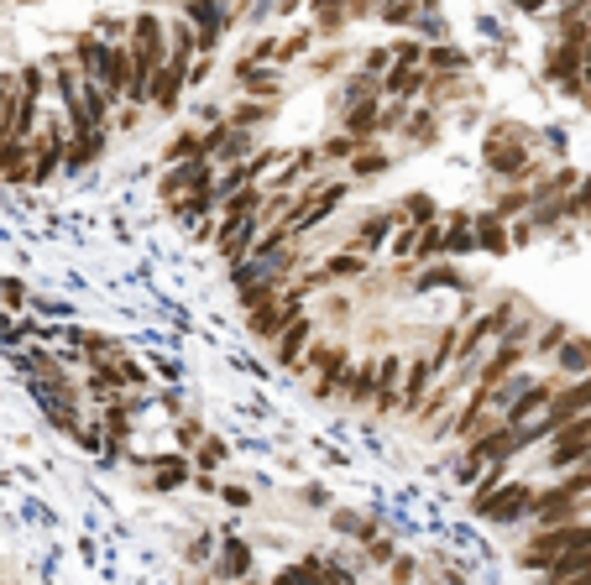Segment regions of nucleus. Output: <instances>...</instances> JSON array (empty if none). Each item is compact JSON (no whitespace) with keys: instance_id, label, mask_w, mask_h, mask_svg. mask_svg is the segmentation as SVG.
Instances as JSON below:
<instances>
[{"instance_id":"1","label":"nucleus","mask_w":591,"mask_h":585,"mask_svg":"<svg viewBox=\"0 0 591 585\" xmlns=\"http://www.w3.org/2000/svg\"><path fill=\"white\" fill-rule=\"evenodd\" d=\"M534 491H539V481H534V476L513 471L503 486H492L487 497H471V512H476L482 523H497V528L524 523V518H529V507H534Z\"/></svg>"},{"instance_id":"2","label":"nucleus","mask_w":591,"mask_h":585,"mask_svg":"<svg viewBox=\"0 0 591 585\" xmlns=\"http://www.w3.org/2000/svg\"><path fill=\"white\" fill-rule=\"evenodd\" d=\"M126 53L131 63H142V68H163L168 63V16L147 6V11H136L131 16V27H126Z\"/></svg>"},{"instance_id":"3","label":"nucleus","mask_w":591,"mask_h":585,"mask_svg":"<svg viewBox=\"0 0 591 585\" xmlns=\"http://www.w3.org/2000/svg\"><path fill=\"white\" fill-rule=\"evenodd\" d=\"M189 63H194V58H168V63L152 74L147 115H163V121H173V115L184 110V95H189Z\"/></svg>"},{"instance_id":"4","label":"nucleus","mask_w":591,"mask_h":585,"mask_svg":"<svg viewBox=\"0 0 591 585\" xmlns=\"http://www.w3.org/2000/svg\"><path fill=\"white\" fill-rule=\"evenodd\" d=\"M231 79H236V95H241V100H278V105L288 100V79H283V68H278V63L236 58Z\"/></svg>"},{"instance_id":"5","label":"nucleus","mask_w":591,"mask_h":585,"mask_svg":"<svg viewBox=\"0 0 591 585\" xmlns=\"http://www.w3.org/2000/svg\"><path fill=\"white\" fill-rule=\"evenodd\" d=\"M581 63H586V48H581V42L555 37L550 48H544V79H550L565 100H581Z\"/></svg>"},{"instance_id":"6","label":"nucleus","mask_w":591,"mask_h":585,"mask_svg":"<svg viewBox=\"0 0 591 585\" xmlns=\"http://www.w3.org/2000/svg\"><path fill=\"white\" fill-rule=\"evenodd\" d=\"M403 220H398V209L393 204H377V209H367V215H361L356 225H351V251H361L367 256V262H377L382 251H388V241H393V230H398Z\"/></svg>"},{"instance_id":"7","label":"nucleus","mask_w":591,"mask_h":585,"mask_svg":"<svg viewBox=\"0 0 591 585\" xmlns=\"http://www.w3.org/2000/svg\"><path fill=\"white\" fill-rule=\"evenodd\" d=\"M215 183V162L210 157H189V162H173V168H163V178H157V194H163V204L184 199V194H199Z\"/></svg>"},{"instance_id":"8","label":"nucleus","mask_w":591,"mask_h":585,"mask_svg":"<svg viewBox=\"0 0 591 585\" xmlns=\"http://www.w3.org/2000/svg\"><path fill=\"white\" fill-rule=\"evenodd\" d=\"M440 382V371L429 366V356L419 350L414 361H403V382H398V418H414L419 413V403L429 397V387Z\"/></svg>"},{"instance_id":"9","label":"nucleus","mask_w":591,"mask_h":585,"mask_svg":"<svg viewBox=\"0 0 591 585\" xmlns=\"http://www.w3.org/2000/svg\"><path fill=\"white\" fill-rule=\"evenodd\" d=\"M398 136L414 152H429V147H440V136H445V115L435 105L414 100V105H408V115H403V126H398Z\"/></svg>"},{"instance_id":"10","label":"nucleus","mask_w":591,"mask_h":585,"mask_svg":"<svg viewBox=\"0 0 591 585\" xmlns=\"http://www.w3.org/2000/svg\"><path fill=\"white\" fill-rule=\"evenodd\" d=\"M555 387H560V377H534L524 392H518L513 397V403L503 408V413H497V418H503V424H513V429H524V424H534V418L544 413V408H550V397H555Z\"/></svg>"},{"instance_id":"11","label":"nucleus","mask_w":591,"mask_h":585,"mask_svg":"<svg viewBox=\"0 0 591 585\" xmlns=\"http://www.w3.org/2000/svg\"><path fill=\"white\" fill-rule=\"evenodd\" d=\"M110 147V131H68V147H63V173L79 178L89 168H100V157Z\"/></svg>"},{"instance_id":"12","label":"nucleus","mask_w":591,"mask_h":585,"mask_svg":"<svg viewBox=\"0 0 591 585\" xmlns=\"http://www.w3.org/2000/svg\"><path fill=\"white\" fill-rule=\"evenodd\" d=\"M320 335V319L314 314H299V319H288L283 330H278V340H272V361H278L283 371H293V361L309 350V340Z\"/></svg>"},{"instance_id":"13","label":"nucleus","mask_w":591,"mask_h":585,"mask_svg":"<svg viewBox=\"0 0 591 585\" xmlns=\"http://www.w3.org/2000/svg\"><path fill=\"white\" fill-rule=\"evenodd\" d=\"M393 168H398V157L382 147V142H372V147H361V152L346 162V183H351V189H367V183H382Z\"/></svg>"},{"instance_id":"14","label":"nucleus","mask_w":591,"mask_h":585,"mask_svg":"<svg viewBox=\"0 0 591 585\" xmlns=\"http://www.w3.org/2000/svg\"><path fill=\"white\" fill-rule=\"evenodd\" d=\"M591 371V335H565L560 345H555V356H550V377H560V382H576V377H586Z\"/></svg>"},{"instance_id":"15","label":"nucleus","mask_w":591,"mask_h":585,"mask_svg":"<svg viewBox=\"0 0 591 585\" xmlns=\"http://www.w3.org/2000/svg\"><path fill=\"white\" fill-rule=\"evenodd\" d=\"M440 230H445V262H466L476 256V236H471V209H440Z\"/></svg>"},{"instance_id":"16","label":"nucleus","mask_w":591,"mask_h":585,"mask_svg":"<svg viewBox=\"0 0 591 585\" xmlns=\"http://www.w3.org/2000/svg\"><path fill=\"white\" fill-rule=\"evenodd\" d=\"M194 481V465L184 450H163V455H152L147 465V491H178V486H189Z\"/></svg>"},{"instance_id":"17","label":"nucleus","mask_w":591,"mask_h":585,"mask_svg":"<svg viewBox=\"0 0 591 585\" xmlns=\"http://www.w3.org/2000/svg\"><path fill=\"white\" fill-rule=\"evenodd\" d=\"M377 115H382V100L372 95V100H361V105H351V110H340L335 115V131H346V136H356V142L361 147H372V142H382V136H377Z\"/></svg>"},{"instance_id":"18","label":"nucleus","mask_w":591,"mask_h":585,"mask_svg":"<svg viewBox=\"0 0 591 585\" xmlns=\"http://www.w3.org/2000/svg\"><path fill=\"white\" fill-rule=\"evenodd\" d=\"M440 288H450V293H471L466 272H461L456 262H429V267L414 272V283H408V293H440Z\"/></svg>"},{"instance_id":"19","label":"nucleus","mask_w":591,"mask_h":585,"mask_svg":"<svg viewBox=\"0 0 591 585\" xmlns=\"http://www.w3.org/2000/svg\"><path fill=\"white\" fill-rule=\"evenodd\" d=\"M372 397H377V356L367 361H356L351 366V377H346V392H340V408H372Z\"/></svg>"},{"instance_id":"20","label":"nucleus","mask_w":591,"mask_h":585,"mask_svg":"<svg viewBox=\"0 0 591 585\" xmlns=\"http://www.w3.org/2000/svg\"><path fill=\"white\" fill-rule=\"evenodd\" d=\"M471 236H476V251L482 256H508V225L492 215V209H471Z\"/></svg>"},{"instance_id":"21","label":"nucleus","mask_w":591,"mask_h":585,"mask_svg":"<svg viewBox=\"0 0 591 585\" xmlns=\"http://www.w3.org/2000/svg\"><path fill=\"white\" fill-rule=\"evenodd\" d=\"M252 565H257V554H252V544H246V538H225V549L215 554V575L231 580V585L252 575Z\"/></svg>"},{"instance_id":"22","label":"nucleus","mask_w":591,"mask_h":585,"mask_svg":"<svg viewBox=\"0 0 591 585\" xmlns=\"http://www.w3.org/2000/svg\"><path fill=\"white\" fill-rule=\"evenodd\" d=\"M346 68H351V48H346V42H320V48L304 58L309 79H335V74H346Z\"/></svg>"},{"instance_id":"23","label":"nucleus","mask_w":591,"mask_h":585,"mask_svg":"<svg viewBox=\"0 0 591 585\" xmlns=\"http://www.w3.org/2000/svg\"><path fill=\"white\" fill-rule=\"evenodd\" d=\"M320 272L330 277V283H361V277L372 272V262L361 251H351V246H340V251H325V262H320Z\"/></svg>"},{"instance_id":"24","label":"nucleus","mask_w":591,"mask_h":585,"mask_svg":"<svg viewBox=\"0 0 591 585\" xmlns=\"http://www.w3.org/2000/svg\"><path fill=\"white\" fill-rule=\"evenodd\" d=\"M424 74H471V53L461 42H429L424 48Z\"/></svg>"},{"instance_id":"25","label":"nucleus","mask_w":591,"mask_h":585,"mask_svg":"<svg viewBox=\"0 0 591 585\" xmlns=\"http://www.w3.org/2000/svg\"><path fill=\"white\" fill-rule=\"evenodd\" d=\"M278 100H236L231 110H225V121L241 126V131H267L272 121H278Z\"/></svg>"},{"instance_id":"26","label":"nucleus","mask_w":591,"mask_h":585,"mask_svg":"<svg viewBox=\"0 0 591 585\" xmlns=\"http://www.w3.org/2000/svg\"><path fill=\"white\" fill-rule=\"evenodd\" d=\"M393 209H398V220H403V225H414V230H424V225H435V220H440V199L429 194V189H408Z\"/></svg>"},{"instance_id":"27","label":"nucleus","mask_w":591,"mask_h":585,"mask_svg":"<svg viewBox=\"0 0 591 585\" xmlns=\"http://www.w3.org/2000/svg\"><path fill=\"white\" fill-rule=\"evenodd\" d=\"M314 48H320V37H314V27L304 21V27H293V32H283V37H278V53H272V63H278V68L304 63Z\"/></svg>"},{"instance_id":"28","label":"nucleus","mask_w":591,"mask_h":585,"mask_svg":"<svg viewBox=\"0 0 591 585\" xmlns=\"http://www.w3.org/2000/svg\"><path fill=\"white\" fill-rule=\"evenodd\" d=\"M231 460V444H225L220 434H204L194 450H189V465H194V476H215L220 465Z\"/></svg>"},{"instance_id":"29","label":"nucleus","mask_w":591,"mask_h":585,"mask_svg":"<svg viewBox=\"0 0 591 585\" xmlns=\"http://www.w3.org/2000/svg\"><path fill=\"white\" fill-rule=\"evenodd\" d=\"M377 95V79L372 74H361V68H351V74H340V89H335V115L340 110H351L361 100H372Z\"/></svg>"},{"instance_id":"30","label":"nucleus","mask_w":591,"mask_h":585,"mask_svg":"<svg viewBox=\"0 0 591 585\" xmlns=\"http://www.w3.org/2000/svg\"><path fill=\"white\" fill-rule=\"evenodd\" d=\"M32 142H0V183H27Z\"/></svg>"},{"instance_id":"31","label":"nucleus","mask_w":591,"mask_h":585,"mask_svg":"<svg viewBox=\"0 0 591 585\" xmlns=\"http://www.w3.org/2000/svg\"><path fill=\"white\" fill-rule=\"evenodd\" d=\"M168 209H173V220H178V225H204V220L215 215V199H210V189H199V194L173 199Z\"/></svg>"},{"instance_id":"32","label":"nucleus","mask_w":591,"mask_h":585,"mask_svg":"<svg viewBox=\"0 0 591 585\" xmlns=\"http://www.w3.org/2000/svg\"><path fill=\"white\" fill-rule=\"evenodd\" d=\"M377 21L393 32H414L419 21V0H377Z\"/></svg>"},{"instance_id":"33","label":"nucleus","mask_w":591,"mask_h":585,"mask_svg":"<svg viewBox=\"0 0 591 585\" xmlns=\"http://www.w3.org/2000/svg\"><path fill=\"white\" fill-rule=\"evenodd\" d=\"M330 528H335V533H346V538H356V544L377 538V523L367 518V512H351V507H335V512H330Z\"/></svg>"},{"instance_id":"34","label":"nucleus","mask_w":591,"mask_h":585,"mask_svg":"<svg viewBox=\"0 0 591 585\" xmlns=\"http://www.w3.org/2000/svg\"><path fill=\"white\" fill-rule=\"evenodd\" d=\"M335 350H340L335 340H325V335H314V340H309V350H304V356H299V361H293V371H299V377H320V371H325V366L335 361Z\"/></svg>"},{"instance_id":"35","label":"nucleus","mask_w":591,"mask_h":585,"mask_svg":"<svg viewBox=\"0 0 591 585\" xmlns=\"http://www.w3.org/2000/svg\"><path fill=\"white\" fill-rule=\"evenodd\" d=\"M199 157V126H178L168 136V147H163V168H173V162H189Z\"/></svg>"},{"instance_id":"36","label":"nucleus","mask_w":591,"mask_h":585,"mask_svg":"<svg viewBox=\"0 0 591 585\" xmlns=\"http://www.w3.org/2000/svg\"><path fill=\"white\" fill-rule=\"evenodd\" d=\"M361 152V142L356 136H346V131H330L325 142H320V157H325V168H346V162Z\"/></svg>"},{"instance_id":"37","label":"nucleus","mask_w":591,"mask_h":585,"mask_svg":"<svg viewBox=\"0 0 591 585\" xmlns=\"http://www.w3.org/2000/svg\"><path fill=\"white\" fill-rule=\"evenodd\" d=\"M27 303H32V288L27 283H21V277H0V314H21V309H27Z\"/></svg>"},{"instance_id":"38","label":"nucleus","mask_w":591,"mask_h":585,"mask_svg":"<svg viewBox=\"0 0 591 585\" xmlns=\"http://www.w3.org/2000/svg\"><path fill=\"white\" fill-rule=\"evenodd\" d=\"M356 68H361V74H372V79H382L393 68V48H388V42H372V48H361Z\"/></svg>"},{"instance_id":"39","label":"nucleus","mask_w":591,"mask_h":585,"mask_svg":"<svg viewBox=\"0 0 591 585\" xmlns=\"http://www.w3.org/2000/svg\"><path fill=\"white\" fill-rule=\"evenodd\" d=\"M398 382H403V356L398 350H382L377 356V392H398Z\"/></svg>"},{"instance_id":"40","label":"nucleus","mask_w":591,"mask_h":585,"mask_svg":"<svg viewBox=\"0 0 591 585\" xmlns=\"http://www.w3.org/2000/svg\"><path fill=\"white\" fill-rule=\"evenodd\" d=\"M126 27H131V16H116V11H105L89 21V32H95L100 42H126Z\"/></svg>"},{"instance_id":"41","label":"nucleus","mask_w":591,"mask_h":585,"mask_svg":"<svg viewBox=\"0 0 591 585\" xmlns=\"http://www.w3.org/2000/svg\"><path fill=\"white\" fill-rule=\"evenodd\" d=\"M204 434H210V429H204V424H199V418H178V424H173V434H168V439H173V450H184V455H189V450H194V444H199Z\"/></svg>"},{"instance_id":"42","label":"nucleus","mask_w":591,"mask_h":585,"mask_svg":"<svg viewBox=\"0 0 591 585\" xmlns=\"http://www.w3.org/2000/svg\"><path fill=\"white\" fill-rule=\"evenodd\" d=\"M361 549H367V559H372V565H377V570H388V565H393V554H398V544H393V538H388V533H377V538H367V544H361Z\"/></svg>"},{"instance_id":"43","label":"nucleus","mask_w":591,"mask_h":585,"mask_svg":"<svg viewBox=\"0 0 591 585\" xmlns=\"http://www.w3.org/2000/svg\"><path fill=\"white\" fill-rule=\"evenodd\" d=\"M534 241H539V230L529 225V215H518V220H508V246H513V251H529Z\"/></svg>"},{"instance_id":"44","label":"nucleus","mask_w":591,"mask_h":585,"mask_svg":"<svg viewBox=\"0 0 591 585\" xmlns=\"http://www.w3.org/2000/svg\"><path fill=\"white\" fill-rule=\"evenodd\" d=\"M388 580H393V585H414V580H419V559H414V554H393Z\"/></svg>"},{"instance_id":"45","label":"nucleus","mask_w":591,"mask_h":585,"mask_svg":"<svg viewBox=\"0 0 591 585\" xmlns=\"http://www.w3.org/2000/svg\"><path fill=\"white\" fill-rule=\"evenodd\" d=\"M220 502L231 507V512H252V507H257L252 486H220Z\"/></svg>"},{"instance_id":"46","label":"nucleus","mask_w":591,"mask_h":585,"mask_svg":"<svg viewBox=\"0 0 591 585\" xmlns=\"http://www.w3.org/2000/svg\"><path fill=\"white\" fill-rule=\"evenodd\" d=\"M210 74H215V58H194L189 63V89H204V84H210Z\"/></svg>"},{"instance_id":"47","label":"nucleus","mask_w":591,"mask_h":585,"mask_svg":"<svg viewBox=\"0 0 591 585\" xmlns=\"http://www.w3.org/2000/svg\"><path fill=\"white\" fill-rule=\"evenodd\" d=\"M299 497H304V507H314V512H325V507H330V491H325V486H304Z\"/></svg>"},{"instance_id":"48","label":"nucleus","mask_w":591,"mask_h":585,"mask_svg":"<svg viewBox=\"0 0 591 585\" xmlns=\"http://www.w3.org/2000/svg\"><path fill=\"white\" fill-rule=\"evenodd\" d=\"M0 345H6V350L21 345V330H16V319H11V314H0Z\"/></svg>"},{"instance_id":"49","label":"nucleus","mask_w":591,"mask_h":585,"mask_svg":"<svg viewBox=\"0 0 591 585\" xmlns=\"http://www.w3.org/2000/svg\"><path fill=\"white\" fill-rule=\"evenodd\" d=\"M539 142L550 147L555 157H565V131H560V126H544V136H539Z\"/></svg>"},{"instance_id":"50","label":"nucleus","mask_w":591,"mask_h":585,"mask_svg":"<svg viewBox=\"0 0 591 585\" xmlns=\"http://www.w3.org/2000/svg\"><path fill=\"white\" fill-rule=\"evenodd\" d=\"M508 6H513V11H524V16H544V11L555 6V0H508Z\"/></svg>"},{"instance_id":"51","label":"nucleus","mask_w":591,"mask_h":585,"mask_svg":"<svg viewBox=\"0 0 591 585\" xmlns=\"http://www.w3.org/2000/svg\"><path fill=\"white\" fill-rule=\"evenodd\" d=\"M304 0H272V16H299Z\"/></svg>"},{"instance_id":"52","label":"nucleus","mask_w":591,"mask_h":585,"mask_svg":"<svg viewBox=\"0 0 591 585\" xmlns=\"http://www.w3.org/2000/svg\"><path fill=\"white\" fill-rule=\"evenodd\" d=\"M157 377H163V382H178V361L163 356V361H157Z\"/></svg>"},{"instance_id":"53","label":"nucleus","mask_w":591,"mask_h":585,"mask_svg":"<svg viewBox=\"0 0 591 585\" xmlns=\"http://www.w3.org/2000/svg\"><path fill=\"white\" fill-rule=\"evenodd\" d=\"M236 585H262V580H257V575H246V580H236Z\"/></svg>"},{"instance_id":"54","label":"nucleus","mask_w":591,"mask_h":585,"mask_svg":"<svg viewBox=\"0 0 591 585\" xmlns=\"http://www.w3.org/2000/svg\"><path fill=\"white\" fill-rule=\"evenodd\" d=\"M586 518H591V497H586Z\"/></svg>"}]
</instances>
